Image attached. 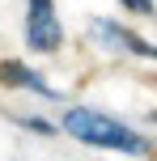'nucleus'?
Segmentation results:
<instances>
[{"label":"nucleus","mask_w":157,"mask_h":161,"mask_svg":"<svg viewBox=\"0 0 157 161\" xmlns=\"http://www.w3.org/2000/svg\"><path fill=\"white\" fill-rule=\"evenodd\" d=\"M64 131L72 140H81V144H89V148H110V153H144L149 148L140 140V131H132L127 123L110 119L102 110H89V106H68Z\"/></svg>","instance_id":"1"},{"label":"nucleus","mask_w":157,"mask_h":161,"mask_svg":"<svg viewBox=\"0 0 157 161\" xmlns=\"http://www.w3.org/2000/svg\"><path fill=\"white\" fill-rule=\"evenodd\" d=\"M89 34H98V42H102V47H110V51H127V55H140V59H157V47H153V42H144L140 34L123 30L119 21L93 17V21H89Z\"/></svg>","instance_id":"3"},{"label":"nucleus","mask_w":157,"mask_h":161,"mask_svg":"<svg viewBox=\"0 0 157 161\" xmlns=\"http://www.w3.org/2000/svg\"><path fill=\"white\" fill-rule=\"evenodd\" d=\"M127 8H136V13H153V0H123Z\"/></svg>","instance_id":"5"},{"label":"nucleus","mask_w":157,"mask_h":161,"mask_svg":"<svg viewBox=\"0 0 157 161\" xmlns=\"http://www.w3.org/2000/svg\"><path fill=\"white\" fill-rule=\"evenodd\" d=\"M0 72H4V80H8V85H21V89H30V93H42V97H59L55 89L47 85V80L34 72V68H25V64H4Z\"/></svg>","instance_id":"4"},{"label":"nucleus","mask_w":157,"mask_h":161,"mask_svg":"<svg viewBox=\"0 0 157 161\" xmlns=\"http://www.w3.org/2000/svg\"><path fill=\"white\" fill-rule=\"evenodd\" d=\"M25 42H30V51H59L64 25H59L51 0H25Z\"/></svg>","instance_id":"2"}]
</instances>
